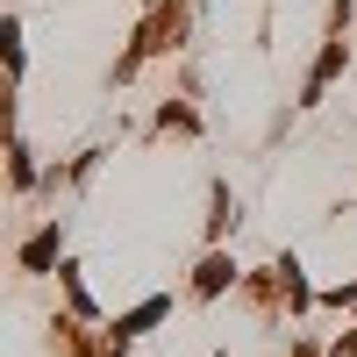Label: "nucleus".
<instances>
[{
	"instance_id": "obj_1",
	"label": "nucleus",
	"mask_w": 357,
	"mask_h": 357,
	"mask_svg": "<svg viewBox=\"0 0 357 357\" xmlns=\"http://www.w3.org/2000/svg\"><path fill=\"white\" fill-rule=\"evenodd\" d=\"M165 314H172V301H143L136 314H122V321H114V329H122V336H143V329H158Z\"/></svg>"
},
{
	"instance_id": "obj_2",
	"label": "nucleus",
	"mask_w": 357,
	"mask_h": 357,
	"mask_svg": "<svg viewBox=\"0 0 357 357\" xmlns=\"http://www.w3.org/2000/svg\"><path fill=\"white\" fill-rule=\"evenodd\" d=\"M229 279H236V264H229V257H207V264H200V279H193V286H200V293H222Z\"/></svg>"
},
{
	"instance_id": "obj_3",
	"label": "nucleus",
	"mask_w": 357,
	"mask_h": 357,
	"mask_svg": "<svg viewBox=\"0 0 357 357\" xmlns=\"http://www.w3.org/2000/svg\"><path fill=\"white\" fill-rule=\"evenodd\" d=\"M50 257H57V229H43V236H36V243H29V250H22V264H29V272H43V264H50Z\"/></svg>"
}]
</instances>
